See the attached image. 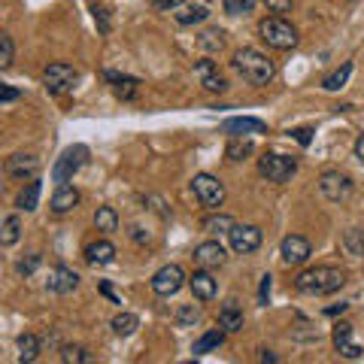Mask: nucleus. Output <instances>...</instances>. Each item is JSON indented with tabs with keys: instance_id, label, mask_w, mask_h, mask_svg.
Here are the masks:
<instances>
[{
	"instance_id": "1",
	"label": "nucleus",
	"mask_w": 364,
	"mask_h": 364,
	"mask_svg": "<svg viewBox=\"0 0 364 364\" xmlns=\"http://www.w3.org/2000/svg\"><path fill=\"white\" fill-rule=\"evenodd\" d=\"M343 282H346V273L340 267H310L298 273L294 289L301 294H334L343 289Z\"/></svg>"
},
{
	"instance_id": "2",
	"label": "nucleus",
	"mask_w": 364,
	"mask_h": 364,
	"mask_svg": "<svg viewBox=\"0 0 364 364\" xmlns=\"http://www.w3.org/2000/svg\"><path fill=\"white\" fill-rule=\"evenodd\" d=\"M234 70L240 73L249 85H267L273 73H277V67L258 49H240V52H234Z\"/></svg>"
},
{
	"instance_id": "3",
	"label": "nucleus",
	"mask_w": 364,
	"mask_h": 364,
	"mask_svg": "<svg viewBox=\"0 0 364 364\" xmlns=\"http://www.w3.org/2000/svg\"><path fill=\"white\" fill-rule=\"evenodd\" d=\"M258 33H261V40H264L270 49H279V52H289V49H294L298 46V28L291 25V21H286L282 16H270V18H264L258 25Z\"/></svg>"
},
{
	"instance_id": "4",
	"label": "nucleus",
	"mask_w": 364,
	"mask_h": 364,
	"mask_svg": "<svg viewBox=\"0 0 364 364\" xmlns=\"http://www.w3.org/2000/svg\"><path fill=\"white\" fill-rule=\"evenodd\" d=\"M258 170L267 182L282 186V182H289L294 173H298V161L289 155H279V152H267L264 158H258Z\"/></svg>"
},
{
	"instance_id": "5",
	"label": "nucleus",
	"mask_w": 364,
	"mask_h": 364,
	"mask_svg": "<svg viewBox=\"0 0 364 364\" xmlns=\"http://www.w3.org/2000/svg\"><path fill=\"white\" fill-rule=\"evenodd\" d=\"M352 179L346 173H340V170H328V173L318 176V191H322V198L328 203H343L352 198Z\"/></svg>"
},
{
	"instance_id": "6",
	"label": "nucleus",
	"mask_w": 364,
	"mask_h": 364,
	"mask_svg": "<svg viewBox=\"0 0 364 364\" xmlns=\"http://www.w3.org/2000/svg\"><path fill=\"white\" fill-rule=\"evenodd\" d=\"M191 191H195V198L207 210H219L225 203V186L213 173H198L195 179H191Z\"/></svg>"
},
{
	"instance_id": "7",
	"label": "nucleus",
	"mask_w": 364,
	"mask_h": 364,
	"mask_svg": "<svg viewBox=\"0 0 364 364\" xmlns=\"http://www.w3.org/2000/svg\"><path fill=\"white\" fill-rule=\"evenodd\" d=\"M88 161V146H70V149H64L61 152V158L55 161V167H52V179L58 182H70L76 173H79V167H82Z\"/></svg>"
},
{
	"instance_id": "8",
	"label": "nucleus",
	"mask_w": 364,
	"mask_h": 364,
	"mask_svg": "<svg viewBox=\"0 0 364 364\" xmlns=\"http://www.w3.org/2000/svg\"><path fill=\"white\" fill-rule=\"evenodd\" d=\"M76 79H79V70L73 64H64V61L49 64L46 67V73H43V82H46V88H49L52 95H64V91H70Z\"/></svg>"
},
{
	"instance_id": "9",
	"label": "nucleus",
	"mask_w": 364,
	"mask_h": 364,
	"mask_svg": "<svg viewBox=\"0 0 364 364\" xmlns=\"http://www.w3.org/2000/svg\"><path fill=\"white\" fill-rule=\"evenodd\" d=\"M182 286H186V273H182L179 264H164L152 277V291L158 298H170V294H176Z\"/></svg>"
},
{
	"instance_id": "10",
	"label": "nucleus",
	"mask_w": 364,
	"mask_h": 364,
	"mask_svg": "<svg viewBox=\"0 0 364 364\" xmlns=\"http://www.w3.org/2000/svg\"><path fill=\"white\" fill-rule=\"evenodd\" d=\"M228 240H231V249L237 255H252L261 246V228L255 225H234L228 231Z\"/></svg>"
},
{
	"instance_id": "11",
	"label": "nucleus",
	"mask_w": 364,
	"mask_h": 364,
	"mask_svg": "<svg viewBox=\"0 0 364 364\" xmlns=\"http://www.w3.org/2000/svg\"><path fill=\"white\" fill-rule=\"evenodd\" d=\"M279 255L286 264H306L313 255V246L306 237L301 234H289V237H282V243H279Z\"/></svg>"
},
{
	"instance_id": "12",
	"label": "nucleus",
	"mask_w": 364,
	"mask_h": 364,
	"mask_svg": "<svg viewBox=\"0 0 364 364\" xmlns=\"http://www.w3.org/2000/svg\"><path fill=\"white\" fill-rule=\"evenodd\" d=\"M40 173V158L37 155H25V152H16L6 158V176L13 179H33Z\"/></svg>"
},
{
	"instance_id": "13",
	"label": "nucleus",
	"mask_w": 364,
	"mask_h": 364,
	"mask_svg": "<svg viewBox=\"0 0 364 364\" xmlns=\"http://www.w3.org/2000/svg\"><path fill=\"white\" fill-rule=\"evenodd\" d=\"M76 286H79V273L70 270V267H64V264L52 267L49 270V279H46V289L55 291V294H70Z\"/></svg>"
},
{
	"instance_id": "14",
	"label": "nucleus",
	"mask_w": 364,
	"mask_h": 364,
	"mask_svg": "<svg viewBox=\"0 0 364 364\" xmlns=\"http://www.w3.org/2000/svg\"><path fill=\"white\" fill-rule=\"evenodd\" d=\"M195 261H198L200 267L213 270V267H222V264H225L228 252H225V246H222L219 240H207V243L195 246Z\"/></svg>"
},
{
	"instance_id": "15",
	"label": "nucleus",
	"mask_w": 364,
	"mask_h": 364,
	"mask_svg": "<svg viewBox=\"0 0 364 364\" xmlns=\"http://www.w3.org/2000/svg\"><path fill=\"white\" fill-rule=\"evenodd\" d=\"M188 286H191V294H195L198 301H213L215 298V279H213V273L207 267H200V270L191 273Z\"/></svg>"
},
{
	"instance_id": "16",
	"label": "nucleus",
	"mask_w": 364,
	"mask_h": 364,
	"mask_svg": "<svg viewBox=\"0 0 364 364\" xmlns=\"http://www.w3.org/2000/svg\"><path fill=\"white\" fill-rule=\"evenodd\" d=\"M79 207V191L73 186H67V182H61L58 188H55V195H52V213L55 215H67V213H73Z\"/></svg>"
},
{
	"instance_id": "17",
	"label": "nucleus",
	"mask_w": 364,
	"mask_h": 364,
	"mask_svg": "<svg viewBox=\"0 0 364 364\" xmlns=\"http://www.w3.org/2000/svg\"><path fill=\"white\" fill-rule=\"evenodd\" d=\"M195 76L200 79V85L207 88V91H225V88H228L225 76L219 73L215 61H198V64H195Z\"/></svg>"
},
{
	"instance_id": "18",
	"label": "nucleus",
	"mask_w": 364,
	"mask_h": 364,
	"mask_svg": "<svg viewBox=\"0 0 364 364\" xmlns=\"http://www.w3.org/2000/svg\"><path fill=\"white\" fill-rule=\"evenodd\" d=\"M334 346L343 358H361V346L352 343V325L349 322H340L334 328Z\"/></svg>"
},
{
	"instance_id": "19",
	"label": "nucleus",
	"mask_w": 364,
	"mask_h": 364,
	"mask_svg": "<svg viewBox=\"0 0 364 364\" xmlns=\"http://www.w3.org/2000/svg\"><path fill=\"white\" fill-rule=\"evenodd\" d=\"M85 261L91 267H104V264H112L116 261V246H112L109 240H97L85 246Z\"/></svg>"
},
{
	"instance_id": "20",
	"label": "nucleus",
	"mask_w": 364,
	"mask_h": 364,
	"mask_svg": "<svg viewBox=\"0 0 364 364\" xmlns=\"http://www.w3.org/2000/svg\"><path fill=\"white\" fill-rule=\"evenodd\" d=\"M219 328L225 334H237L243 331V310L237 306V301H228L219 310Z\"/></svg>"
},
{
	"instance_id": "21",
	"label": "nucleus",
	"mask_w": 364,
	"mask_h": 364,
	"mask_svg": "<svg viewBox=\"0 0 364 364\" xmlns=\"http://www.w3.org/2000/svg\"><path fill=\"white\" fill-rule=\"evenodd\" d=\"M222 131H225V134H231V136H240V134H261V131H267V124L261 122V119H249V116H243V119H228V122L222 124Z\"/></svg>"
},
{
	"instance_id": "22",
	"label": "nucleus",
	"mask_w": 364,
	"mask_h": 364,
	"mask_svg": "<svg viewBox=\"0 0 364 364\" xmlns=\"http://www.w3.org/2000/svg\"><path fill=\"white\" fill-rule=\"evenodd\" d=\"M104 76H107V82H112V91H116V97H122V100H131L136 95V88H140V82H136L134 76L112 73V70H107Z\"/></svg>"
},
{
	"instance_id": "23",
	"label": "nucleus",
	"mask_w": 364,
	"mask_h": 364,
	"mask_svg": "<svg viewBox=\"0 0 364 364\" xmlns=\"http://www.w3.org/2000/svg\"><path fill=\"white\" fill-rule=\"evenodd\" d=\"M21 240L18 215H0V246H16Z\"/></svg>"
},
{
	"instance_id": "24",
	"label": "nucleus",
	"mask_w": 364,
	"mask_h": 364,
	"mask_svg": "<svg viewBox=\"0 0 364 364\" xmlns=\"http://www.w3.org/2000/svg\"><path fill=\"white\" fill-rule=\"evenodd\" d=\"M40 179L33 176V179H28L25 182V188L18 191V210H25V213H33L37 210V203H40Z\"/></svg>"
},
{
	"instance_id": "25",
	"label": "nucleus",
	"mask_w": 364,
	"mask_h": 364,
	"mask_svg": "<svg viewBox=\"0 0 364 364\" xmlns=\"http://www.w3.org/2000/svg\"><path fill=\"white\" fill-rule=\"evenodd\" d=\"M173 16H176V21H179V25H198V21H207L210 18V9L207 6H195V4H182L179 9H173Z\"/></svg>"
},
{
	"instance_id": "26",
	"label": "nucleus",
	"mask_w": 364,
	"mask_h": 364,
	"mask_svg": "<svg viewBox=\"0 0 364 364\" xmlns=\"http://www.w3.org/2000/svg\"><path fill=\"white\" fill-rule=\"evenodd\" d=\"M222 343H225V331H222V328H215V331H207L200 340H195V346H191V352H195V355H207V352L219 349Z\"/></svg>"
},
{
	"instance_id": "27",
	"label": "nucleus",
	"mask_w": 364,
	"mask_h": 364,
	"mask_svg": "<svg viewBox=\"0 0 364 364\" xmlns=\"http://www.w3.org/2000/svg\"><path fill=\"white\" fill-rule=\"evenodd\" d=\"M37 355H40V337L37 334H21L18 337V361L31 364V361H37Z\"/></svg>"
},
{
	"instance_id": "28",
	"label": "nucleus",
	"mask_w": 364,
	"mask_h": 364,
	"mask_svg": "<svg viewBox=\"0 0 364 364\" xmlns=\"http://www.w3.org/2000/svg\"><path fill=\"white\" fill-rule=\"evenodd\" d=\"M95 228H97V231H104V234L119 231V213L112 210V207H97V213H95Z\"/></svg>"
},
{
	"instance_id": "29",
	"label": "nucleus",
	"mask_w": 364,
	"mask_h": 364,
	"mask_svg": "<svg viewBox=\"0 0 364 364\" xmlns=\"http://www.w3.org/2000/svg\"><path fill=\"white\" fill-rule=\"evenodd\" d=\"M349 76H352V64L346 61L343 67H337L334 73H328V76L322 79V88H325V91H340V88L349 82Z\"/></svg>"
},
{
	"instance_id": "30",
	"label": "nucleus",
	"mask_w": 364,
	"mask_h": 364,
	"mask_svg": "<svg viewBox=\"0 0 364 364\" xmlns=\"http://www.w3.org/2000/svg\"><path fill=\"white\" fill-rule=\"evenodd\" d=\"M343 249L349 255L364 258V231L361 228H349V231L343 234Z\"/></svg>"
},
{
	"instance_id": "31",
	"label": "nucleus",
	"mask_w": 364,
	"mask_h": 364,
	"mask_svg": "<svg viewBox=\"0 0 364 364\" xmlns=\"http://www.w3.org/2000/svg\"><path fill=\"white\" fill-rule=\"evenodd\" d=\"M136 328H140V318H136L134 313H119L116 318H112V331H116L119 337H131Z\"/></svg>"
},
{
	"instance_id": "32",
	"label": "nucleus",
	"mask_w": 364,
	"mask_h": 364,
	"mask_svg": "<svg viewBox=\"0 0 364 364\" xmlns=\"http://www.w3.org/2000/svg\"><path fill=\"white\" fill-rule=\"evenodd\" d=\"M252 149H255L252 140H231L225 146V158L228 161H243V158L252 155Z\"/></svg>"
},
{
	"instance_id": "33",
	"label": "nucleus",
	"mask_w": 364,
	"mask_h": 364,
	"mask_svg": "<svg viewBox=\"0 0 364 364\" xmlns=\"http://www.w3.org/2000/svg\"><path fill=\"white\" fill-rule=\"evenodd\" d=\"M234 225L237 222L231 219V215L219 213V215H210V219H203V231H207V234H228Z\"/></svg>"
},
{
	"instance_id": "34",
	"label": "nucleus",
	"mask_w": 364,
	"mask_h": 364,
	"mask_svg": "<svg viewBox=\"0 0 364 364\" xmlns=\"http://www.w3.org/2000/svg\"><path fill=\"white\" fill-rule=\"evenodd\" d=\"M198 46H200V49H210V52L222 49V46H225V31H219V28L203 31L200 37H198Z\"/></svg>"
},
{
	"instance_id": "35",
	"label": "nucleus",
	"mask_w": 364,
	"mask_h": 364,
	"mask_svg": "<svg viewBox=\"0 0 364 364\" xmlns=\"http://www.w3.org/2000/svg\"><path fill=\"white\" fill-rule=\"evenodd\" d=\"M61 361H67V364H88L91 352L85 346H61Z\"/></svg>"
},
{
	"instance_id": "36",
	"label": "nucleus",
	"mask_w": 364,
	"mask_h": 364,
	"mask_svg": "<svg viewBox=\"0 0 364 364\" xmlns=\"http://www.w3.org/2000/svg\"><path fill=\"white\" fill-rule=\"evenodd\" d=\"M13 58H16V46H13V40H9V33L0 31V70L13 67Z\"/></svg>"
},
{
	"instance_id": "37",
	"label": "nucleus",
	"mask_w": 364,
	"mask_h": 364,
	"mask_svg": "<svg viewBox=\"0 0 364 364\" xmlns=\"http://www.w3.org/2000/svg\"><path fill=\"white\" fill-rule=\"evenodd\" d=\"M200 322V310L195 304H186V306H179V313H176V325L179 328H191V325H198Z\"/></svg>"
},
{
	"instance_id": "38",
	"label": "nucleus",
	"mask_w": 364,
	"mask_h": 364,
	"mask_svg": "<svg viewBox=\"0 0 364 364\" xmlns=\"http://www.w3.org/2000/svg\"><path fill=\"white\" fill-rule=\"evenodd\" d=\"M228 16H249L255 9V0H222Z\"/></svg>"
},
{
	"instance_id": "39",
	"label": "nucleus",
	"mask_w": 364,
	"mask_h": 364,
	"mask_svg": "<svg viewBox=\"0 0 364 364\" xmlns=\"http://www.w3.org/2000/svg\"><path fill=\"white\" fill-rule=\"evenodd\" d=\"M40 261H43V258H40L37 252H33V255H28V258H21V261H18V264H16V270L21 273V277H31V273H33V270H37V267H40Z\"/></svg>"
},
{
	"instance_id": "40",
	"label": "nucleus",
	"mask_w": 364,
	"mask_h": 364,
	"mask_svg": "<svg viewBox=\"0 0 364 364\" xmlns=\"http://www.w3.org/2000/svg\"><path fill=\"white\" fill-rule=\"evenodd\" d=\"M264 6L270 9V13H277V16H286L294 9V0H264Z\"/></svg>"
},
{
	"instance_id": "41",
	"label": "nucleus",
	"mask_w": 364,
	"mask_h": 364,
	"mask_svg": "<svg viewBox=\"0 0 364 364\" xmlns=\"http://www.w3.org/2000/svg\"><path fill=\"white\" fill-rule=\"evenodd\" d=\"M91 16H95L100 33H109L112 25H109V16H107V9H104V6H97V4H95V6H91Z\"/></svg>"
},
{
	"instance_id": "42",
	"label": "nucleus",
	"mask_w": 364,
	"mask_h": 364,
	"mask_svg": "<svg viewBox=\"0 0 364 364\" xmlns=\"http://www.w3.org/2000/svg\"><path fill=\"white\" fill-rule=\"evenodd\" d=\"M18 97H21V91H18V88L0 82V104H13V100H18Z\"/></svg>"
},
{
	"instance_id": "43",
	"label": "nucleus",
	"mask_w": 364,
	"mask_h": 364,
	"mask_svg": "<svg viewBox=\"0 0 364 364\" xmlns=\"http://www.w3.org/2000/svg\"><path fill=\"white\" fill-rule=\"evenodd\" d=\"M267 298H270V273H264V277H261V289H258V304L264 306V304H267Z\"/></svg>"
},
{
	"instance_id": "44",
	"label": "nucleus",
	"mask_w": 364,
	"mask_h": 364,
	"mask_svg": "<svg viewBox=\"0 0 364 364\" xmlns=\"http://www.w3.org/2000/svg\"><path fill=\"white\" fill-rule=\"evenodd\" d=\"M186 0H152V6L155 9H179Z\"/></svg>"
},
{
	"instance_id": "45",
	"label": "nucleus",
	"mask_w": 364,
	"mask_h": 364,
	"mask_svg": "<svg viewBox=\"0 0 364 364\" xmlns=\"http://www.w3.org/2000/svg\"><path fill=\"white\" fill-rule=\"evenodd\" d=\"M310 128H298V131H294V140H298L301 146H310Z\"/></svg>"
},
{
	"instance_id": "46",
	"label": "nucleus",
	"mask_w": 364,
	"mask_h": 364,
	"mask_svg": "<svg viewBox=\"0 0 364 364\" xmlns=\"http://www.w3.org/2000/svg\"><path fill=\"white\" fill-rule=\"evenodd\" d=\"M100 294H107V298H109L112 304H122V298H119V294L109 289V282H100Z\"/></svg>"
},
{
	"instance_id": "47",
	"label": "nucleus",
	"mask_w": 364,
	"mask_h": 364,
	"mask_svg": "<svg viewBox=\"0 0 364 364\" xmlns=\"http://www.w3.org/2000/svg\"><path fill=\"white\" fill-rule=\"evenodd\" d=\"M352 152H355V158H358V161L364 164V134H361L358 140H355V149H352Z\"/></svg>"
},
{
	"instance_id": "48",
	"label": "nucleus",
	"mask_w": 364,
	"mask_h": 364,
	"mask_svg": "<svg viewBox=\"0 0 364 364\" xmlns=\"http://www.w3.org/2000/svg\"><path fill=\"white\" fill-rule=\"evenodd\" d=\"M346 306H349V304H340V306H328V310H325V316H340V313H346Z\"/></svg>"
}]
</instances>
